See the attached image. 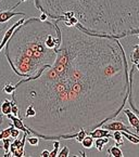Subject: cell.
<instances>
[{
    "label": "cell",
    "mask_w": 139,
    "mask_h": 157,
    "mask_svg": "<svg viewBox=\"0 0 139 157\" xmlns=\"http://www.w3.org/2000/svg\"><path fill=\"white\" fill-rule=\"evenodd\" d=\"M79 154H81V156H83V157H85L86 156V154L84 152H79Z\"/></svg>",
    "instance_id": "obj_29"
},
{
    "label": "cell",
    "mask_w": 139,
    "mask_h": 157,
    "mask_svg": "<svg viewBox=\"0 0 139 157\" xmlns=\"http://www.w3.org/2000/svg\"><path fill=\"white\" fill-rule=\"evenodd\" d=\"M16 15H22L24 17H26V13H24V12H15L11 9L3 10V11L0 12V25H1V29L3 30V28H6V26H7L6 25L7 22Z\"/></svg>",
    "instance_id": "obj_7"
},
{
    "label": "cell",
    "mask_w": 139,
    "mask_h": 157,
    "mask_svg": "<svg viewBox=\"0 0 139 157\" xmlns=\"http://www.w3.org/2000/svg\"><path fill=\"white\" fill-rule=\"evenodd\" d=\"M56 21L61 44L54 64L37 78L15 83L11 94L19 113L27 105L34 107L36 115L23 124L49 141L100 128L120 115L129 92V67L120 39L89 33L78 23L66 26Z\"/></svg>",
    "instance_id": "obj_1"
},
{
    "label": "cell",
    "mask_w": 139,
    "mask_h": 157,
    "mask_svg": "<svg viewBox=\"0 0 139 157\" xmlns=\"http://www.w3.org/2000/svg\"><path fill=\"white\" fill-rule=\"evenodd\" d=\"M2 142H3V146H2V148L5 150V153H9L10 151H9V147H10V138H5V139H2Z\"/></svg>",
    "instance_id": "obj_26"
},
{
    "label": "cell",
    "mask_w": 139,
    "mask_h": 157,
    "mask_svg": "<svg viewBox=\"0 0 139 157\" xmlns=\"http://www.w3.org/2000/svg\"><path fill=\"white\" fill-rule=\"evenodd\" d=\"M54 150L49 153V157H56L58 156V152H59V146H60V142L59 140H54Z\"/></svg>",
    "instance_id": "obj_22"
},
{
    "label": "cell",
    "mask_w": 139,
    "mask_h": 157,
    "mask_svg": "<svg viewBox=\"0 0 139 157\" xmlns=\"http://www.w3.org/2000/svg\"><path fill=\"white\" fill-rule=\"evenodd\" d=\"M66 11L89 33L115 39L139 34V0H72Z\"/></svg>",
    "instance_id": "obj_2"
},
{
    "label": "cell",
    "mask_w": 139,
    "mask_h": 157,
    "mask_svg": "<svg viewBox=\"0 0 139 157\" xmlns=\"http://www.w3.org/2000/svg\"><path fill=\"white\" fill-rule=\"evenodd\" d=\"M11 102V114L13 116H19V107L16 105L15 101L14 100H10Z\"/></svg>",
    "instance_id": "obj_23"
},
{
    "label": "cell",
    "mask_w": 139,
    "mask_h": 157,
    "mask_svg": "<svg viewBox=\"0 0 139 157\" xmlns=\"http://www.w3.org/2000/svg\"><path fill=\"white\" fill-rule=\"evenodd\" d=\"M109 143V138L107 136H102V138H96L93 141V146L97 148L99 152L103 150V147Z\"/></svg>",
    "instance_id": "obj_13"
},
{
    "label": "cell",
    "mask_w": 139,
    "mask_h": 157,
    "mask_svg": "<svg viewBox=\"0 0 139 157\" xmlns=\"http://www.w3.org/2000/svg\"><path fill=\"white\" fill-rule=\"evenodd\" d=\"M108 154H109L110 156H113V157H123L124 156L122 150L116 145L110 147L109 150H108Z\"/></svg>",
    "instance_id": "obj_16"
},
{
    "label": "cell",
    "mask_w": 139,
    "mask_h": 157,
    "mask_svg": "<svg viewBox=\"0 0 139 157\" xmlns=\"http://www.w3.org/2000/svg\"><path fill=\"white\" fill-rule=\"evenodd\" d=\"M58 156L59 157H67V156H70V150H69V147H67V145H64L62 150H61L60 152H58Z\"/></svg>",
    "instance_id": "obj_24"
},
{
    "label": "cell",
    "mask_w": 139,
    "mask_h": 157,
    "mask_svg": "<svg viewBox=\"0 0 139 157\" xmlns=\"http://www.w3.org/2000/svg\"><path fill=\"white\" fill-rule=\"evenodd\" d=\"M26 20V17H22L21 20H19L18 22H15V23L13 24V25L11 26V27H9L7 29V32L5 33V35H3V38L2 40H1V42H0V51L2 50L3 48H5L6 44L8 42V40L10 39V37L12 36V34H13V32L15 30V28L18 27V26H20L22 23H24V21Z\"/></svg>",
    "instance_id": "obj_8"
},
{
    "label": "cell",
    "mask_w": 139,
    "mask_h": 157,
    "mask_svg": "<svg viewBox=\"0 0 139 157\" xmlns=\"http://www.w3.org/2000/svg\"><path fill=\"white\" fill-rule=\"evenodd\" d=\"M0 101H1V100H0Z\"/></svg>",
    "instance_id": "obj_30"
},
{
    "label": "cell",
    "mask_w": 139,
    "mask_h": 157,
    "mask_svg": "<svg viewBox=\"0 0 139 157\" xmlns=\"http://www.w3.org/2000/svg\"><path fill=\"white\" fill-rule=\"evenodd\" d=\"M101 128L103 129H107L109 131H123V132H126V133H129V134H133V136H139L137 132H135V130H132L133 128L132 127H128V126L124 125L122 121L120 120H115V121H112V123L108 124V125H102Z\"/></svg>",
    "instance_id": "obj_6"
},
{
    "label": "cell",
    "mask_w": 139,
    "mask_h": 157,
    "mask_svg": "<svg viewBox=\"0 0 139 157\" xmlns=\"http://www.w3.org/2000/svg\"><path fill=\"white\" fill-rule=\"evenodd\" d=\"M129 60L132 61L133 64L139 66V44H138V41L134 44V49H133V51L130 52Z\"/></svg>",
    "instance_id": "obj_12"
},
{
    "label": "cell",
    "mask_w": 139,
    "mask_h": 157,
    "mask_svg": "<svg viewBox=\"0 0 139 157\" xmlns=\"http://www.w3.org/2000/svg\"><path fill=\"white\" fill-rule=\"evenodd\" d=\"M7 117L9 118L10 120H12V125H13L14 128H16V129L21 130V131H23V133L25 132V133H27L28 136L30 134V131L27 129V128L25 127V125L23 124V121H22L21 119H20L18 116H13L12 114H8Z\"/></svg>",
    "instance_id": "obj_10"
},
{
    "label": "cell",
    "mask_w": 139,
    "mask_h": 157,
    "mask_svg": "<svg viewBox=\"0 0 139 157\" xmlns=\"http://www.w3.org/2000/svg\"><path fill=\"white\" fill-rule=\"evenodd\" d=\"M112 138L114 139L116 146H121L124 144V139H123V136H122V132L121 131H114L113 134H112Z\"/></svg>",
    "instance_id": "obj_17"
},
{
    "label": "cell",
    "mask_w": 139,
    "mask_h": 157,
    "mask_svg": "<svg viewBox=\"0 0 139 157\" xmlns=\"http://www.w3.org/2000/svg\"><path fill=\"white\" fill-rule=\"evenodd\" d=\"M20 134V130L16 129V128L13 127V125H11V130H10V138L12 139H16Z\"/></svg>",
    "instance_id": "obj_25"
},
{
    "label": "cell",
    "mask_w": 139,
    "mask_h": 157,
    "mask_svg": "<svg viewBox=\"0 0 139 157\" xmlns=\"http://www.w3.org/2000/svg\"><path fill=\"white\" fill-rule=\"evenodd\" d=\"M87 134H88V136H90L91 138H93V139H96V138H102V136L112 138V134L110 133L109 130L103 129V128H101V129H99V128H96V129H93V130H91V131L87 132Z\"/></svg>",
    "instance_id": "obj_11"
},
{
    "label": "cell",
    "mask_w": 139,
    "mask_h": 157,
    "mask_svg": "<svg viewBox=\"0 0 139 157\" xmlns=\"http://www.w3.org/2000/svg\"><path fill=\"white\" fill-rule=\"evenodd\" d=\"M28 134L24 132V136L22 140H19V139L16 138L14 139V141L12 143H10V147L9 151L11 153L12 156H15V157H22V156H25V142H26V136Z\"/></svg>",
    "instance_id": "obj_5"
},
{
    "label": "cell",
    "mask_w": 139,
    "mask_h": 157,
    "mask_svg": "<svg viewBox=\"0 0 139 157\" xmlns=\"http://www.w3.org/2000/svg\"><path fill=\"white\" fill-rule=\"evenodd\" d=\"M57 33L54 22L38 17L25 20L15 28L6 44V58L12 71L20 77L35 76L42 67H50L56 60V50L47 47L49 34Z\"/></svg>",
    "instance_id": "obj_3"
},
{
    "label": "cell",
    "mask_w": 139,
    "mask_h": 157,
    "mask_svg": "<svg viewBox=\"0 0 139 157\" xmlns=\"http://www.w3.org/2000/svg\"><path fill=\"white\" fill-rule=\"evenodd\" d=\"M47 19H48V15H47V13L42 12V15H40V17H39L40 21H47Z\"/></svg>",
    "instance_id": "obj_27"
},
{
    "label": "cell",
    "mask_w": 139,
    "mask_h": 157,
    "mask_svg": "<svg viewBox=\"0 0 139 157\" xmlns=\"http://www.w3.org/2000/svg\"><path fill=\"white\" fill-rule=\"evenodd\" d=\"M86 136H87V131H86L85 129H79L78 131L75 133V138H74L75 141L78 142V143H81V140H83Z\"/></svg>",
    "instance_id": "obj_19"
},
{
    "label": "cell",
    "mask_w": 139,
    "mask_h": 157,
    "mask_svg": "<svg viewBox=\"0 0 139 157\" xmlns=\"http://www.w3.org/2000/svg\"><path fill=\"white\" fill-rule=\"evenodd\" d=\"M122 132V136H125L127 139L128 141H130L133 144H138L139 143V136H133V134H129V133H126V132Z\"/></svg>",
    "instance_id": "obj_18"
},
{
    "label": "cell",
    "mask_w": 139,
    "mask_h": 157,
    "mask_svg": "<svg viewBox=\"0 0 139 157\" xmlns=\"http://www.w3.org/2000/svg\"><path fill=\"white\" fill-rule=\"evenodd\" d=\"M138 75L139 66L132 64L130 71H128V80H129V92H128V102L135 114L139 113L137 107V98H138Z\"/></svg>",
    "instance_id": "obj_4"
},
{
    "label": "cell",
    "mask_w": 139,
    "mask_h": 157,
    "mask_svg": "<svg viewBox=\"0 0 139 157\" xmlns=\"http://www.w3.org/2000/svg\"><path fill=\"white\" fill-rule=\"evenodd\" d=\"M123 114L127 117L128 123L130 124V127L135 130V132L138 133V131H139V118H138V116H137V114H135L134 112L130 111V109H124Z\"/></svg>",
    "instance_id": "obj_9"
},
{
    "label": "cell",
    "mask_w": 139,
    "mask_h": 157,
    "mask_svg": "<svg viewBox=\"0 0 139 157\" xmlns=\"http://www.w3.org/2000/svg\"><path fill=\"white\" fill-rule=\"evenodd\" d=\"M0 111H1L2 115H6V116H7L8 114H11V102H10V100H8V99L2 100V104H1Z\"/></svg>",
    "instance_id": "obj_14"
},
{
    "label": "cell",
    "mask_w": 139,
    "mask_h": 157,
    "mask_svg": "<svg viewBox=\"0 0 139 157\" xmlns=\"http://www.w3.org/2000/svg\"><path fill=\"white\" fill-rule=\"evenodd\" d=\"M14 90H15V87H14V85H12L10 81L6 83L2 88V91L5 93H7V94H12V93L14 92Z\"/></svg>",
    "instance_id": "obj_20"
},
{
    "label": "cell",
    "mask_w": 139,
    "mask_h": 157,
    "mask_svg": "<svg viewBox=\"0 0 139 157\" xmlns=\"http://www.w3.org/2000/svg\"><path fill=\"white\" fill-rule=\"evenodd\" d=\"M49 153H50V152H49L48 150H44L42 153H40L39 156H42V157H49Z\"/></svg>",
    "instance_id": "obj_28"
},
{
    "label": "cell",
    "mask_w": 139,
    "mask_h": 157,
    "mask_svg": "<svg viewBox=\"0 0 139 157\" xmlns=\"http://www.w3.org/2000/svg\"><path fill=\"white\" fill-rule=\"evenodd\" d=\"M93 141H95V139L93 138H91L90 136H85V138L81 140V145L84 146V148H87V150H89V148H91V147H93Z\"/></svg>",
    "instance_id": "obj_15"
},
{
    "label": "cell",
    "mask_w": 139,
    "mask_h": 157,
    "mask_svg": "<svg viewBox=\"0 0 139 157\" xmlns=\"http://www.w3.org/2000/svg\"><path fill=\"white\" fill-rule=\"evenodd\" d=\"M26 141L30 143V145L32 146H38L39 144V138L37 136H26Z\"/></svg>",
    "instance_id": "obj_21"
}]
</instances>
